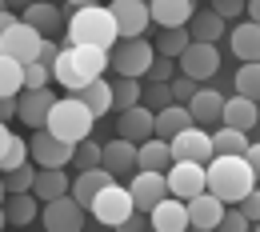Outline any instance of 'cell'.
Instances as JSON below:
<instances>
[{
  "mask_svg": "<svg viewBox=\"0 0 260 232\" xmlns=\"http://www.w3.org/2000/svg\"><path fill=\"white\" fill-rule=\"evenodd\" d=\"M116 44H120V28H116L112 8L88 4L84 12H76L64 24V48H104V52H112Z\"/></svg>",
  "mask_w": 260,
  "mask_h": 232,
  "instance_id": "cell-1",
  "label": "cell"
},
{
  "mask_svg": "<svg viewBox=\"0 0 260 232\" xmlns=\"http://www.w3.org/2000/svg\"><path fill=\"white\" fill-rule=\"evenodd\" d=\"M104 68H112V52H104V48H64L56 68H52V80L60 88H68L72 96H80L88 84L104 80Z\"/></svg>",
  "mask_w": 260,
  "mask_h": 232,
  "instance_id": "cell-2",
  "label": "cell"
},
{
  "mask_svg": "<svg viewBox=\"0 0 260 232\" xmlns=\"http://www.w3.org/2000/svg\"><path fill=\"white\" fill-rule=\"evenodd\" d=\"M208 192L220 200V204H232V208H240L244 200L256 192V176H252V168L244 156H216L212 164H208Z\"/></svg>",
  "mask_w": 260,
  "mask_h": 232,
  "instance_id": "cell-3",
  "label": "cell"
},
{
  "mask_svg": "<svg viewBox=\"0 0 260 232\" xmlns=\"http://www.w3.org/2000/svg\"><path fill=\"white\" fill-rule=\"evenodd\" d=\"M92 124H96V116H92V108L80 96L56 100V108L48 116V132L56 140H64V144H72V148H80L84 140H92Z\"/></svg>",
  "mask_w": 260,
  "mask_h": 232,
  "instance_id": "cell-4",
  "label": "cell"
},
{
  "mask_svg": "<svg viewBox=\"0 0 260 232\" xmlns=\"http://www.w3.org/2000/svg\"><path fill=\"white\" fill-rule=\"evenodd\" d=\"M0 44H4V56H8V60L36 64V60H40V48H44V36L36 32L32 24L8 16V8H4V20H0Z\"/></svg>",
  "mask_w": 260,
  "mask_h": 232,
  "instance_id": "cell-5",
  "label": "cell"
},
{
  "mask_svg": "<svg viewBox=\"0 0 260 232\" xmlns=\"http://www.w3.org/2000/svg\"><path fill=\"white\" fill-rule=\"evenodd\" d=\"M156 64V48L148 40H120L112 48V68L120 72V80H140Z\"/></svg>",
  "mask_w": 260,
  "mask_h": 232,
  "instance_id": "cell-6",
  "label": "cell"
},
{
  "mask_svg": "<svg viewBox=\"0 0 260 232\" xmlns=\"http://www.w3.org/2000/svg\"><path fill=\"white\" fill-rule=\"evenodd\" d=\"M92 216H96L100 224H108V228H120L124 220L136 216V200H132V188H120V184H112V188H104L96 196V204L88 208Z\"/></svg>",
  "mask_w": 260,
  "mask_h": 232,
  "instance_id": "cell-7",
  "label": "cell"
},
{
  "mask_svg": "<svg viewBox=\"0 0 260 232\" xmlns=\"http://www.w3.org/2000/svg\"><path fill=\"white\" fill-rule=\"evenodd\" d=\"M172 160L176 164H212L216 160V148H212V136L204 132V128H188V132H180L172 140Z\"/></svg>",
  "mask_w": 260,
  "mask_h": 232,
  "instance_id": "cell-8",
  "label": "cell"
},
{
  "mask_svg": "<svg viewBox=\"0 0 260 232\" xmlns=\"http://www.w3.org/2000/svg\"><path fill=\"white\" fill-rule=\"evenodd\" d=\"M32 160L40 164V172H52V168H64L76 160V148L72 144H64V140H56V136L48 132V128H40V132L32 136Z\"/></svg>",
  "mask_w": 260,
  "mask_h": 232,
  "instance_id": "cell-9",
  "label": "cell"
},
{
  "mask_svg": "<svg viewBox=\"0 0 260 232\" xmlns=\"http://www.w3.org/2000/svg\"><path fill=\"white\" fill-rule=\"evenodd\" d=\"M168 188H172L176 200L192 204L196 196L208 192V168L204 164H172L168 168Z\"/></svg>",
  "mask_w": 260,
  "mask_h": 232,
  "instance_id": "cell-10",
  "label": "cell"
},
{
  "mask_svg": "<svg viewBox=\"0 0 260 232\" xmlns=\"http://www.w3.org/2000/svg\"><path fill=\"white\" fill-rule=\"evenodd\" d=\"M112 16H116V28H120V40H144V28L152 24V8L144 0H116L108 4Z\"/></svg>",
  "mask_w": 260,
  "mask_h": 232,
  "instance_id": "cell-11",
  "label": "cell"
},
{
  "mask_svg": "<svg viewBox=\"0 0 260 232\" xmlns=\"http://www.w3.org/2000/svg\"><path fill=\"white\" fill-rule=\"evenodd\" d=\"M168 196H172V188H168V176H164V172H136V180H132L136 212H152V208H160Z\"/></svg>",
  "mask_w": 260,
  "mask_h": 232,
  "instance_id": "cell-12",
  "label": "cell"
},
{
  "mask_svg": "<svg viewBox=\"0 0 260 232\" xmlns=\"http://www.w3.org/2000/svg\"><path fill=\"white\" fill-rule=\"evenodd\" d=\"M84 204H76V196H60L52 200V204H44V228L48 232H80V224H84Z\"/></svg>",
  "mask_w": 260,
  "mask_h": 232,
  "instance_id": "cell-13",
  "label": "cell"
},
{
  "mask_svg": "<svg viewBox=\"0 0 260 232\" xmlns=\"http://www.w3.org/2000/svg\"><path fill=\"white\" fill-rule=\"evenodd\" d=\"M180 68H184V76L188 80H212L216 76V68H220V52H216V44H196L192 40V48L180 56Z\"/></svg>",
  "mask_w": 260,
  "mask_h": 232,
  "instance_id": "cell-14",
  "label": "cell"
},
{
  "mask_svg": "<svg viewBox=\"0 0 260 232\" xmlns=\"http://www.w3.org/2000/svg\"><path fill=\"white\" fill-rule=\"evenodd\" d=\"M120 140H132V144H148V140H156V112L148 108V104H140V108H132V112H120Z\"/></svg>",
  "mask_w": 260,
  "mask_h": 232,
  "instance_id": "cell-15",
  "label": "cell"
},
{
  "mask_svg": "<svg viewBox=\"0 0 260 232\" xmlns=\"http://www.w3.org/2000/svg\"><path fill=\"white\" fill-rule=\"evenodd\" d=\"M148 8H152V24L164 28V32H172V28H188V24L196 20L192 0H152Z\"/></svg>",
  "mask_w": 260,
  "mask_h": 232,
  "instance_id": "cell-16",
  "label": "cell"
},
{
  "mask_svg": "<svg viewBox=\"0 0 260 232\" xmlns=\"http://www.w3.org/2000/svg\"><path fill=\"white\" fill-rule=\"evenodd\" d=\"M148 224L152 232H192V220H188V204L176 196H168L160 208L148 212Z\"/></svg>",
  "mask_w": 260,
  "mask_h": 232,
  "instance_id": "cell-17",
  "label": "cell"
},
{
  "mask_svg": "<svg viewBox=\"0 0 260 232\" xmlns=\"http://www.w3.org/2000/svg\"><path fill=\"white\" fill-rule=\"evenodd\" d=\"M224 204L212 196V192H204V196H196L188 204V220H192L196 232H220V220H224Z\"/></svg>",
  "mask_w": 260,
  "mask_h": 232,
  "instance_id": "cell-18",
  "label": "cell"
},
{
  "mask_svg": "<svg viewBox=\"0 0 260 232\" xmlns=\"http://www.w3.org/2000/svg\"><path fill=\"white\" fill-rule=\"evenodd\" d=\"M52 108H56V96H52L48 88H44V92H24V96H20V120L32 124L36 132H40V128H48Z\"/></svg>",
  "mask_w": 260,
  "mask_h": 232,
  "instance_id": "cell-19",
  "label": "cell"
},
{
  "mask_svg": "<svg viewBox=\"0 0 260 232\" xmlns=\"http://www.w3.org/2000/svg\"><path fill=\"white\" fill-rule=\"evenodd\" d=\"M112 184H116V180H112V172H108V168H92V172H80V176H76L72 196H76V204L92 208V204H96V196L104 192V188H112Z\"/></svg>",
  "mask_w": 260,
  "mask_h": 232,
  "instance_id": "cell-20",
  "label": "cell"
},
{
  "mask_svg": "<svg viewBox=\"0 0 260 232\" xmlns=\"http://www.w3.org/2000/svg\"><path fill=\"white\" fill-rule=\"evenodd\" d=\"M104 168L116 176V172H132V168H140V144H132V140H112V144H104Z\"/></svg>",
  "mask_w": 260,
  "mask_h": 232,
  "instance_id": "cell-21",
  "label": "cell"
},
{
  "mask_svg": "<svg viewBox=\"0 0 260 232\" xmlns=\"http://www.w3.org/2000/svg\"><path fill=\"white\" fill-rule=\"evenodd\" d=\"M196 120H192V112L184 108V104H172V108H164V112H156V140H176L180 132H188Z\"/></svg>",
  "mask_w": 260,
  "mask_h": 232,
  "instance_id": "cell-22",
  "label": "cell"
},
{
  "mask_svg": "<svg viewBox=\"0 0 260 232\" xmlns=\"http://www.w3.org/2000/svg\"><path fill=\"white\" fill-rule=\"evenodd\" d=\"M224 104L228 100L216 92V88H200L188 104V112H192L196 124H216V120H224Z\"/></svg>",
  "mask_w": 260,
  "mask_h": 232,
  "instance_id": "cell-23",
  "label": "cell"
},
{
  "mask_svg": "<svg viewBox=\"0 0 260 232\" xmlns=\"http://www.w3.org/2000/svg\"><path fill=\"white\" fill-rule=\"evenodd\" d=\"M232 52L244 60V64H260V24L244 20L232 28Z\"/></svg>",
  "mask_w": 260,
  "mask_h": 232,
  "instance_id": "cell-24",
  "label": "cell"
},
{
  "mask_svg": "<svg viewBox=\"0 0 260 232\" xmlns=\"http://www.w3.org/2000/svg\"><path fill=\"white\" fill-rule=\"evenodd\" d=\"M28 152H32V148H28L16 132H8V128L0 132V168H4V176L28 164Z\"/></svg>",
  "mask_w": 260,
  "mask_h": 232,
  "instance_id": "cell-25",
  "label": "cell"
},
{
  "mask_svg": "<svg viewBox=\"0 0 260 232\" xmlns=\"http://www.w3.org/2000/svg\"><path fill=\"white\" fill-rule=\"evenodd\" d=\"M172 164H176V160H172V144H168V140L140 144V172H164V176H168Z\"/></svg>",
  "mask_w": 260,
  "mask_h": 232,
  "instance_id": "cell-26",
  "label": "cell"
},
{
  "mask_svg": "<svg viewBox=\"0 0 260 232\" xmlns=\"http://www.w3.org/2000/svg\"><path fill=\"white\" fill-rule=\"evenodd\" d=\"M0 92H4V100H20L24 92H28V80H24V64L20 60H0Z\"/></svg>",
  "mask_w": 260,
  "mask_h": 232,
  "instance_id": "cell-27",
  "label": "cell"
},
{
  "mask_svg": "<svg viewBox=\"0 0 260 232\" xmlns=\"http://www.w3.org/2000/svg\"><path fill=\"white\" fill-rule=\"evenodd\" d=\"M256 124V104L244 96H228L224 104V128H236V132H248Z\"/></svg>",
  "mask_w": 260,
  "mask_h": 232,
  "instance_id": "cell-28",
  "label": "cell"
},
{
  "mask_svg": "<svg viewBox=\"0 0 260 232\" xmlns=\"http://www.w3.org/2000/svg\"><path fill=\"white\" fill-rule=\"evenodd\" d=\"M68 188H72V184H68L64 168H52V172H40V180H36L32 196L44 200V204H52V200H60V196H72Z\"/></svg>",
  "mask_w": 260,
  "mask_h": 232,
  "instance_id": "cell-29",
  "label": "cell"
},
{
  "mask_svg": "<svg viewBox=\"0 0 260 232\" xmlns=\"http://www.w3.org/2000/svg\"><path fill=\"white\" fill-rule=\"evenodd\" d=\"M20 20H24V24H32L44 40H48V32H60V8H52V4H28Z\"/></svg>",
  "mask_w": 260,
  "mask_h": 232,
  "instance_id": "cell-30",
  "label": "cell"
},
{
  "mask_svg": "<svg viewBox=\"0 0 260 232\" xmlns=\"http://www.w3.org/2000/svg\"><path fill=\"white\" fill-rule=\"evenodd\" d=\"M212 148H216V156H244L248 148H252V140H248V132H236V128H216L212 132Z\"/></svg>",
  "mask_w": 260,
  "mask_h": 232,
  "instance_id": "cell-31",
  "label": "cell"
},
{
  "mask_svg": "<svg viewBox=\"0 0 260 232\" xmlns=\"http://www.w3.org/2000/svg\"><path fill=\"white\" fill-rule=\"evenodd\" d=\"M188 32H192L196 44H216V40L224 36V20H220L212 8H208V12H196V20H192Z\"/></svg>",
  "mask_w": 260,
  "mask_h": 232,
  "instance_id": "cell-32",
  "label": "cell"
},
{
  "mask_svg": "<svg viewBox=\"0 0 260 232\" xmlns=\"http://www.w3.org/2000/svg\"><path fill=\"white\" fill-rule=\"evenodd\" d=\"M80 100L92 108V116H104L108 108H116V92H112V84H108V80H96V84H88V88L80 92Z\"/></svg>",
  "mask_w": 260,
  "mask_h": 232,
  "instance_id": "cell-33",
  "label": "cell"
},
{
  "mask_svg": "<svg viewBox=\"0 0 260 232\" xmlns=\"http://www.w3.org/2000/svg\"><path fill=\"white\" fill-rule=\"evenodd\" d=\"M4 220H12V224H32V220H36V196H32V192L8 196V200H4Z\"/></svg>",
  "mask_w": 260,
  "mask_h": 232,
  "instance_id": "cell-34",
  "label": "cell"
},
{
  "mask_svg": "<svg viewBox=\"0 0 260 232\" xmlns=\"http://www.w3.org/2000/svg\"><path fill=\"white\" fill-rule=\"evenodd\" d=\"M188 48H192V32H188V28H172V32H160V44H156V52H160L164 60H180Z\"/></svg>",
  "mask_w": 260,
  "mask_h": 232,
  "instance_id": "cell-35",
  "label": "cell"
},
{
  "mask_svg": "<svg viewBox=\"0 0 260 232\" xmlns=\"http://www.w3.org/2000/svg\"><path fill=\"white\" fill-rule=\"evenodd\" d=\"M112 92H116V108H120V112H132V108L144 104V88H140V80H116Z\"/></svg>",
  "mask_w": 260,
  "mask_h": 232,
  "instance_id": "cell-36",
  "label": "cell"
},
{
  "mask_svg": "<svg viewBox=\"0 0 260 232\" xmlns=\"http://www.w3.org/2000/svg\"><path fill=\"white\" fill-rule=\"evenodd\" d=\"M236 96L252 100V104L260 100V64H240V72H236Z\"/></svg>",
  "mask_w": 260,
  "mask_h": 232,
  "instance_id": "cell-37",
  "label": "cell"
},
{
  "mask_svg": "<svg viewBox=\"0 0 260 232\" xmlns=\"http://www.w3.org/2000/svg\"><path fill=\"white\" fill-rule=\"evenodd\" d=\"M36 180H40V172H36L32 164H24V168H16V172H8V176H4V188H8L12 196H20V192H32Z\"/></svg>",
  "mask_w": 260,
  "mask_h": 232,
  "instance_id": "cell-38",
  "label": "cell"
},
{
  "mask_svg": "<svg viewBox=\"0 0 260 232\" xmlns=\"http://www.w3.org/2000/svg\"><path fill=\"white\" fill-rule=\"evenodd\" d=\"M72 164L80 168V172H92V168H104V148H100L96 140H84L80 148H76V160Z\"/></svg>",
  "mask_w": 260,
  "mask_h": 232,
  "instance_id": "cell-39",
  "label": "cell"
},
{
  "mask_svg": "<svg viewBox=\"0 0 260 232\" xmlns=\"http://www.w3.org/2000/svg\"><path fill=\"white\" fill-rule=\"evenodd\" d=\"M24 80H28V92H44L48 80H52V68H44L40 60H36V64H24Z\"/></svg>",
  "mask_w": 260,
  "mask_h": 232,
  "instance_id": "cell-40",
  "label": "cell"
},
{
  "mask_svg": "<svg viewBox=\"0 0 260 232\" xmlns=\"http://www.w3.org/2000/svg\"><path fill=\"white\" fill-rule=\"evenodd\" d=\"M144 100H148L156 112H164V108H172V104H176V96H172V84H152V88H144Z\"/></svg>",
  "mask_w": 260,
  "mask_h": 232,
  "instance_id": "cell-41",
  "label": "cell"
},
{
  "mask_svg": "<svg viewBox=\"0 0 260 232\" xmlns=\"http://www.w3.org/2000/svg\"><path fill=\"white\" fill-rule=\"evenodd\" d=\"M196 92H200V84H196V80H188V76H180V80H172V96H176V104H184V108H188Z\"/></svg>",
  "mask_w": 260,
  "mask_h": 232,
  "instance_id": "cell-42",
  "label": "cell"
},
{
  "mask_svg": "<svg viewBox=\"0 0 260 232\" xmlns=\"http://www.w3.org/2000/svg\"><path fill=\"white\" fill-rule=\"evenodd\" d=\"M248 216L240 212V208H232V212H224V220H220V232H248Z\"/></svg>",
  "mask_w": 260,
  "mask_h": 232,
  "instance_id": "cell-43",
  "label": "cell"
},
{
  "mask_svg": "<svg viewBox=\"0 0 260 232\" xmlns=\"http://www.w3.org/2000/svg\"><path fill=\"white\" fill-rule=\"evenodd\" d=\"M212 12H216L220 20H236L240 12H248V4H240V0H216V4H212Z\"/></svg>",
  "mask_w": 260,
  "mask_h": 232,
  "instance_id": "cell-44",
  "label": "cell"
},
{
  "mask_svg": "<svg viewBox=\"0 0 260 232\" xmlns=\"http://www.w3.org/2000/svg\"><path fill=\"white\" fill-rule=\"evenodd\" d=\"M168 76H172V60H156L152 72H148V80H152V84H172Z\"/></svg>",
  "mask_w": 260,
  "mask_h": 232,
  "instance_id": "cell-45",
  "label": "cell"
},
{
  "mask_svg": "<svg viewBox=\"0 0 260 232\" xmlns=\"http://www.w3.org/2000/svg\"><path fill=\"white\" fill-rule=\"evenodd\" d=\"M240 212H244L252 224H260V188H256V192H252L248 200H244V204H240Z\"/></svg>",
  "mask_w": 260,
  "mask_h": 232,
  "instance_id": "cell-46",
  "label": "cell"
},
{
  "mask_svg": "<svg viewBox=\"0 0 260 232\" xmlns=\"http://www.w3.org/2000/svg\"><path fill=\"white\" fill-rule=\"evenodd\" d=\"M244 160H248V168H252V176L260 180V144H252V148L244 152Z\"/></svg>",
  "mask_w": 260,
  "mask_h": 232,
  "instance_id": "cell-47",
  "label": "cell"
},
{
  "mask_svg": "<svg viewBox=\"0 0 260 232\" xmlns=\"http://www.w3.org/2000/svg\"><path fill=\"white\" fill-rule=\"evenodd\" d=\"M144 224H148V220H140V212H136V216H132V220H124L116 232H144Z\"/></svg>",
  "mask_w": 260,
  "mask_h": 232,
  "instance_id": "cell-48",
  "label": "cell"
},
{
  "mask_svg": "<svg viewBox=\"0 0 260 232\" xmlns=\"http://www.w3.org/2000/svg\"><path fill=\"white\" fill-rule=\"evenodd\" d=\"M248 20H252V24H260V0H252V4H248Z\"/></svg>",
  "mask_w": 260,
  "mask_h": 232,
  "instance_id": "cell-49",
  "label": "cell"
},
{
  "mask_svg": "<svg viewBox=\"0 0 260 232\" xmlns=\"http://www.w3.org/2000/svg\"><path fill=\"white\" fill-rule=\"evenodd\" d=\"M252 232H260V224H256V228H252Z\"/></svg>",
  "mask_w": 260,
  "mask_h": 232,
  "instance_id": "cell-50",
  "label": "cell"
},
{
  "mask_svg": "<svg viewBox=\"0 0 260 232\" xmlns=\"http://www.w3.org/2000/svg\"><path fill=\"white\" fill-rule=\"evenodd\" d=\"M192 232H196V228H192Z\"/></svg>",
  "mask_w": 260,
  "mask_h": 232,
  "instance_id": "cell-51",
  "label": "cell"
}]
</instances>
